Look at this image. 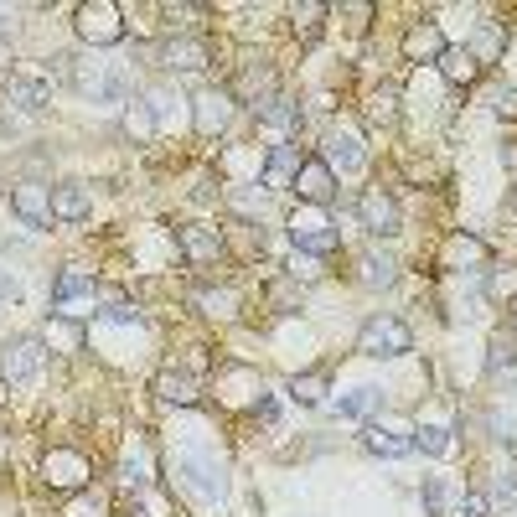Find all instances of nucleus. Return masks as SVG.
I'll return each mask as SVG.
<instances>
[{"label": "nucleus", "mask_w": 517, "mask_h": 517, "mask_svg": "<svg viewBox=\"0 0 517 517\" xmlns=\"http://www.w3.org/2000/svg\"><path fill=\"white\" fill-rule=\"evenodd\" d=\"M78 94H88L94 104H125L130 99V73L119 63H99V57H88V63H73V78H68Z\"/></svg>", "instance_id": "1"}, {"label": "nucleus", "mask_w": 517, "mask_h": 517, "mask_svg": "<svg viewBox=\"0 0 517 517\" xmlns=\"http://www.w3.org/2000/svg\"><path fill=\"white\" fill-rule=\"evenodd\" d=\"M290 238H295V254H311V259H326V254H337V243H342V233L331 228V218H326V207H306L300 202L295 212H290Z\"/></svg>", "instance_id": "2"}, {"label": "nucleus", "mask_w": 517, "mask_h": 517, "mask_svg": "<svg viewBox=\"0 0 517 517\" xmlns=\"http://www.w3.org/2000/svg\"><path fill=\"white\" fill-rule=\"evenodd\" d=\"M357 352L362 357H404V352H414V331L399 321V316H368L362 321V331H357Z\"/></svg>", "instance_id": "3"}, {"label": "nucleus", "mask_w": 517, "mask_h": 517, "mask_svg": "<svg viewBox=\"0 0 517 517\" xmlns=\"http://www.w3.org/2000/svg\"><path fill=\"white\" fill-rule=\"evenodd\" d=\"M73 26H78V37H83L88 47L125 42V11H119L114 0H83V6L73 11Z\"/></svg>", "instance_id": "4"}, {"label": "nucleus", "mask_w": 517, "mask_h": 517, "mask_svg": "<svg viewBox=\"0 0 517 517\" xmlns=\"http://www.w3.org/2000/svg\"><path fill=\"white\" fill-rule=\"evenodd\" d=\"M42 362H47L42 337H11L6 347H0V383H6V388H26V383H37Z\"/></svg>", "instance_id": "5"}, {"label": "nucleus", "mask_w": 517, "mask_h": 517, "mask_svg": "<svg viewBox=\"0 0 517 517\" xmlns=\"http://www.w3.org/2000/svg\"><path fill=\"white\" fill-rule=\"evenodd\" d=\"M176 476L187 481V492H197L202 502H223L228 497V471L218 455H176Z\"/></svg>", "instance_id": "6"}, {"label": "nucleus", "mask_w": 517, "mask_h": 517, "mask_svg": "<svg viewBox=\"0 0 517 517\" xmlns=\"http://www.w3.org/2000/svg\"><path fill=\"white\" fill-rule=\"evenodd\" d=\"M357 223L368 228L373 238H393V233L404 228V212H399V202H393V192L362 187V192H357Z\"/></svg>", "instance_id": "7"}, {"label": "nucleus", "mask_w": 517, "mask_h": 517, "mask_svg": "<svg viewBox=\"0 0 517 517\" xmlns=\"http://www.w3.org/2000/svg\"><path fill=\"white\" fill-rule=\"evenodd\" d=\"M362 445H368L373 455H383V461H404V455L414 450V430L399 419H368L362 424Z\"/></svg>", "instance_id": "8"}, {"label": "nucleus", "mask_w": 517, "mask_h": 517, "mask_svg": "<svg viewBox=\"0 0 517 517\" xmlns=\"http://www.w3.org/2000/svg\"><path fill=\"white\" fill-rule=\"evenodd\" d=\"M228 119H233V94H228V88H202V94L192 99V125H197L202 140L223 135Z\"/></svg>", "instance_id": "9"}, {"label": "nucleus", "mask_w": 517, "mask_h": 517, "mask_svg": "<svg viewBox=\"0 0 517 517\" xmlns=\"http://www.w3.org/2000/svg\"><path fill=\"white\" fill-rule=\"evenodd\" d=\"M306 207H326L331 197H337V171H331L321 156H306V166H300V176H295V187H290Z\"/></svg>", "instance_id": "10"}, {"label": "nucleus", "mask_w": 517, "mask_h": 517, "mask_svg": "<svg viewBox=\"0 0 517 517\" xmlns=\"http://www.w3.org/2000/svg\"><path fill=\"white\" fill-rule=\"evenodd\" d=\"M300 166H306V150H300V145H269V156L259 166V181L269 192H285V187H295Z\"/></svg>", "instance_id": "11"}, {"label": "nucleus", "mask_w": 517, "mask_h": 517, "mask_svg": "<svg viewBox=\"0 0 517 517\" xmlns=\"http://www.w3.org/2000/svg\"><path fill=\"white\" fill-rule=\"evenodd\" d=\"M78 300H94V269L68 264L63 275L52 280V311L68 316V311H78Z\"/></svg>", "instance_id": "12"}, {"label": "nucleus", "mask_w": 517, "mask_h": 517, "mask_svg": "<svg viewBox=\"0 0 517 517\" xmlns=\"http://www.w3.org/2000/svg\"><path fill=\"white\" fill-rule=\"evenodd\" d=\"M11 207H16V218L21 223H52V187H42V181H16L11 187Z\"/></svg>", "instance_id": "13"}, {"label": "nucleus", "mask_w": 517, "mask_h": 517, "mask_svg": "<svg viewBox=\"0 0 517 517\" xmlns=\"http://www.w3.org/2000/svg\"><path fill=\"white\" fill-rule=\"evenodd\" d=\"M228 94H233V99H243L249 109H259V104H269V99L280 94V78H275V68H264V63L254 68V63H249V68H243V73L233 78Z\"/></svg>", "instance_id": "14"}, {"label": "nucleus", "mask_w": 517, "mask_h": 517, "mask_svg": "<svg viewBox=\"0 0 517 517\" xmlns=\"http://www.w3.org/2000/svg\"><path fill=\"white\" fill-rule=\"evenodd\" d=\"M207 63H212V57H207V42H202V37L181 32V37H171V42L161 47V68H166V73H202Z\"/></svg>", "instance_id": "15"}, {"label": "nucleus", "mask_w": 517, "mask_h": 517, "mask_svg": "<svg viewBox=\"0 0 517 517\" xmlns=\"http://www.w3.org/2000/svg\"><path fill=\"white\" fill-rule=\"evenodd\" d=\"M42 476H47V486H63V492H78V486H88V461L78 450H68V445H57L52 455H47V466H42Z\"/></svg>", "instance_id": "16"}, {"label": "nucleus", "mask_w": 517, "mask_h": 517, "mask_svg": "<svg viewBox=\"0 0 517 517\" xmlns=\"http://www.w3.org/2000/svg\"><path fill=\"white\" fill-rule=\"evenodd\" d=\"M399 52H404V63H440V57H445V32L435 21H419V26L404 32Z\"/></svg>", "instance_id": "17"}, {"label": "nucleus", "mask_w": 517, "mask_h": 517, "mask_svg": "<svg viewBox=\"0 0 517 517\" xmlns=\"http://www.w3.org/2000/svg\"><path fill=\"white\" fill-rule=\"evenodd\" d=\"M88 212H94V197H88L83 181H57L52 187V218L57 223H88Z\"/></svg>", "instance_id": "18"}, {"label": "nucleus", "mask_w": 517, "mask_h": 517, "mask_svg": "<svg viewBox=\"0 0 517 517\" xmlns=\"http://www.w3.org/2000/svg\"><path fill=\"white\" fill-rule=\"evenodd\" d=\"M176 249L192 264H218L223 259V233L218 228H176Z\"/></svg>", "instance_id": "19"}, {"label": "nucleus", "mask_w": 517, "mask_h": 517, "mask_svg": "<svg viewBox=\"0 0 517 517\" xmlns=\"http://www.w3.org/2000/svg\"><path fill=\"white\" fill-rule=\"evenodd\" d=\"M357 280L368 285V290H388L393 280H399V259L373 243V249H362V254H357Z\"/></svg>", "instance_id": "20"}, {"label": "nucleus", "mask_w": 517, "mask_h": 517, "mask_svg": "<svg viewBox=\"0 0 517 517\" xmlns=\"http://www.w3.org/2000/svg\"><path fill=\"white\" fill-rule=\"evenodd\" d=\"M0 83H6V99H11V104L32 109V114L52 104V83H47V78H32V73H6Z\"/></svg>", "instance_id": "21"}, {"label": "nucleus", "mask_w": 517, "mask_h": 517, "mask_svg": "<svg viewBox=\"0 0 517 517\" xmlns=\"http://www.w3.org/2000/svg\"><path fill=\"white\" fill-rule=\"evenodd\" d=\"M321 161H326L331 171H342V176H347V171H362V140H357L352 130H331Z\"/></svg>", "instance_id": "22"}, {"label": "nucleus", "mask_w": 517, "mask_h": 517, "mask_svg": "<svg viewBox=\"0 0 517 517\" xmlns=\"http://www.w3.org/2000/svg\"><path fill=\"white\" fill-rule=\"evenodd\" d=\"M362 114H368V125H393L399 119V83H378L373 94H368V104H362Z\"/></svg>", "instance_id": "23"}, {"label": "nucleus", "mask_w": 517, "mask_h": 517, "mask_svg": "<svg viewBox=\"0 0 517 517\" xmlns=\"http://www.w3.org/2000/svg\"><path fill=\"white\" fill-rule=\"evenodd\" d=\"M486 378H517V337H497L486 342Z\"/></svg>", "instance_id": "24"}, {"label": "nucleus", "mask_w": 517, "mask_h": 517, "mask_svg": "<svg viewBox=\"0 0 517 517\" xmlns=\"http://www.w3.org/2000/svg\"><path fill=\"white\" fill-rule=\"evenodd\" d=\"M326 393H331V373H326V368L295 373V383H290V399H295V404H306V409L326 404Z\"/></svg>", "instance_id": "25"}, {"label": "nucleus", "mask_w": 517, "mask_h": 517, "mask_svg": "<svg viewBox=\"0 0 517 517\" xmlns=\"http://www.w3.org/2000/svg\"><path fill=\"white\" fill-rule=\"evenodd\" d=\"M254 114H259L264 130H295V125H300V104H295L290 94H275L269 104H259Z\"/></svg>", "instance_id": "26"}, {"label": "nucleus", "mask_w": 517, "mask_h": 517, "mask_svg": "<svg viewBox=\"0 0 517 517\" xmlns=\"http://www.w3.org/2000/svg\"><path fill=\"white\" fill-rule=\"evenodd\" d=\"M156 393H161V404H176V409H187V404H197V378L192 373H161L156 378Z\"/></svg>", "instance_id": "27"}, {"label": "nucleus", "mask_w": 517, "mask_h": 517, "mask_svg": "<svg viewBox=\"0 0 517 517\" xmlns=\"http://www.w3.org/2000/svg\"><path fill=\"white\" fill-rule=\"evenodd\" d=\"M440 73H445V83H455V88H461V83H476V78H481V63H476V57H471L466 47H445V57H440Z\"/></svg>", "instance_id": "28"}, {"label": "nucleus", "mask_w": 517, "mask_h": 517, "mask_svg": "<svg viewBox=\"0 0 517 517\" xmlns=\"http://www.w3.org/2000/svg\"><path fill=\"white\" fill-rule=\"evenodd\" d=\"M378 404H383V388L362 383V388H352V393H347V399H337V409H331V414H337V419H368Z\"/></svg>", "instance_id": "29"}, {"label": "nucleus", "mask_w": 517, "mask_h": 517, "mask_svg": "<svg viewBox=\"0 0 517 517\" xmlns=\"http://www.w3.org/2000/svg\"><path fill=\"white\" fill-rule=\"evenodd\" d=\"M419 502H424V517H445L450 512V481L445 476H424Z\"/></svg>", "instance_id": "30"}, {"label": "nucleus", "mask_w": 517, "mask_h": 517, "mask_svg": "<svg viewBox=\"0 0 517 517\" xmlns=\"http://www.w3.org/2000/svg\"><path fill=\"white\" fill-rule=\"evenodd\" d=\"M486 295H492L497 306L517 300V264H497V269H486Z\"/></svg>", "instance_id": "31"}, {"label": "nucleus", "mask_w": 517, "mask_h": 517, "mask_svg": "<svg viewBox=\"0 0 517 517\" xmlns=\"http://www.w3.org/2000/svg\"><path fill=\"white\" fill-rule=\"evenodd\" d=\"M290 16H295V37H300V42H316V37H321V16H326L321 0H306V6H295Z\"/></svg>", "instance_id": "32"}, {"label": "nucleus", "mask_w": 517, "mask_h": 517, "mask_svg": "<svg viewBox=\"0 0 517 517\" xmlns=\"http://www.w3.org/2000/svg\"><path fill=\"white\" fill-rule=\"evenodd\" d=\"M466 52L476 57V63H492V57L502 52V26H497V21H486L481 32H476V42H471Z\"/></svg>", "instance_id": "33"}, {"label": "nucleus", "mask_w": 517, "mask_h": 517, "mask_svg": "<svg viewBox=\"0 0 517 517\" xmlns=\"http://www.w3.org/2000/svg\"><path fill=\"white\" fill-rule=\"evenodd\" d=\"M414 450L445 455V450H450V430H445V424H419V430H414Z\"/></svg>", "instance_id": "34"}, {"label": "nucleus", "mask_w": 517, "mask_h": 517, "mask_svg": "<svg viewBox=\"0 0 517 517\" xmlns=\"http://www.w3.org/2000/svg\"><path fill=\"white\" fill-rule=\"evenodd\" d=\"M125 130H130L135 140H150V135H156V114L145 109V99H135V104L125 109Z\"/></svg>", "instance_id": "35"}, {"label": "nucleus", "mask_w": 517, "mask_h": 517, "mask_svg": "<svg viewBox=\"0 0 517 517\" xmlns=\"http://www.w3.org/2000/svg\"><path fill=\"white\" fill-rule=\"evenodd\" d=\"M119 476H125V486H150L156 476H150V450H135L125 455V466H119Z\"/></svg>", "instance_id": "36"}, {"label": "nucleus", "mask_w": 517, "mask_h": 517, "mask_svg": "<svg viewBox=\"0 0 517 517\" xmlns=\"http://www.w3.org/2000/svg\"><path fill=\"white\" fill-rule=\"evenodd\" d=\"M486 502L517 512V471H497V476H492V497H486Z\"/></svg>", "instance_id": "37"}, {"label": "nucleus", "mask_w": 517, "mask_h": 517, "mask_svg": "<svg viewBox=\"0 0 517 517\" xmlns=\"http://www.w3.org/2000/svg\"><path fill=\"white\" fill-rule=\"evenodd\" d=\"M445 259H450V264H461V259L481 264V259H486V243H476V238H466V233H461V238H450V249H445Z\"/></svg>", "instance_id": "38"}, {"label": "nucleus", "mask_w": 517, "mask_h": 517, "mask_svg": "<svg viewBox=\"0 0 517 517\" xmlns=\"http://www.w3.org/2000/svg\"><path fill=\"white\" fill-rule=\"evenodd\" d=\"M68 517H109V497H104V492H83V497L68 507Z\"/></svg>", "instance_id": "39"}, {"label": "nucleus", "mask_w": 517, "mask_h": 517, "mask_svg": "<svg viewBox=\"0 0 517 517\" xmlns=\"http://www.w3.org/2000/svg\"><path fill=\"white\" fill-rule=\"evenodd\" d=\"M290 280H295V285H311V280H321V259H311V254H295V259H290Z\"/></svg>", "instance_id": "40"}, {"label": "nucleus", "mask_w": 517, "mask_h": 517, "mask_svg": "<svg viewBox=\"0 0 517 517\" xmlns=\"http://www.w3.org/2000/svg\"><path fill=\"white\" fill-rule=\"evenodd\" d=\"M461 512L466 517H492V502H486V492H461Z\"/></svg>", "instance_id": "41"}, {"label": "nucleus", "mask_w": 517, "mask_h": 517, "mask_svg": "<svg viewBox=\"0 0 517 517\" xmlns=\"http://www.w3.org/2000/svg\"><path fill=\"white\" fill-rule=\"evenodd\" d=\"M492 114H502V119L517 114V88H497V94H492Z\"/></svg>", "instance_id": "42"}, {"label": "nucleus", "mask_w": 517, "mask_h": 517, "mask_svg": "<svg viewBox=\"0 0 517 517\" xmlns=\"http://www.w3.org/2000/svg\"><path fill=\"white\" fill-rule=\"evenodd\" d=\"M161 16H166L171 26H187L192 16H207V11H202V6H161Z\"/></svg>", "instance_id": "43"}, {"label": "nucleus", "mask_w": 517, "mask_h": 517, "mask_svg": "<svg viewBox=\"0 0 517 517\" xmlns=\"http://www.w3.org/2000/svg\"><path fill=\"white\" fill-rule=\"evenodd\" d=\"M21 300V285H16V275L11 269H0V306H16Z\"/></svg>", "instance_id": "44"}, {"label": "nucleus", "mask_w": 517, "mask_h": 517, "mask_svg": "<svg viewBox=\"0 0 517 517\" xmlns=\"http://www.w3.org/2000/svg\"><path fill=\"white\" fill-rule=\"evenodd\" d=\"M104 321H114V326H140V311H135V306H109Z\"/></svg>", "instance_id": "45"}, {"label": "nucleus", "mask_w": 517, "mask_h": 517, "mask_svg": "<svg viewBox=\"0 0 517 517\" xmlns=\"http://www.w3.org/2000/svg\"><path fill=\"white\" fill-rule=\"evenodd\" d=\"M269 300H275L280 311H290L295 300H300V290H295V285H275V290H269Z\"/></svg>", "instance_id": "46"}, {"label": "nucleus", "mask_w": 517, "mask_h": 517, "mask_svg": "<svg viewBox=\"0 0 517 517\" xmlns=\"http://www.w3.org/2000/svg\"><path fill=\"white\" fill-rule=\"evenodd\" d=\"M347 16H352V26H368L373 21V6H368V0H352V6H342Z\"/></svg>", "instance_id": "47"}, {"label": "nucleus", "mask_w": 517, "mask_h": 517, "mask_svg": "<svg viewBox=\"0 0 517 517\" xmlns=\"http://www.w3.org/2000/svg\"><path fill=\"white\" fill-rule=\"evenodd\" d=\"M492 430H497V440H507V445H512V440H517V419H512V414H507V419L497 414V419H492Z\"/></svg>", "instance_id": "48"}, {"label": "nucleus", "mask_w": 517, "mask_h": 517, "mask_svg": "<svg viewBox=\"0 0 517 517\" xmlns=\"http://www.w3.org/2000/svg\"><path fill=\"white\" fill-rule=\"evenodd\" d=\"M16 37V11H0V42Z\"/></svg>", "instance_id": "49"}, {"label": "nucleus", "mask_w": 517, "mask_h": 517, "mask_svg": "<svg viewBox=\"0 0 517 517\" xmlns=\"http://www.w3.org/2000/svg\"><path fill=\"white\" fill-rule=\"evenodd\" d=\"M192 197H197V202H212V176H202V181H197V192H192Z\"/></svg>", "instance_id": "50"}, {"label": "nucleus", "mask_w": 517, "mask_h": 517, "mask_svg": "<svg viewBox=\"0 0 517 517\" xmlns=\"http://www.w3.org/2000/svg\"><path fill=\"white\" fill-rule=\"evenodd\" d=\"M502 166H507V171H517V145H507V150H502Z\"/></svg>", "instance_id": "51"}, {"label": "nucleus", "mask_w": 517, "mask_h": 517, "mask_svg": "<svg viewBox=\"0 0 517 517\" xmlns=\"http://www.w3.org/2000/svg\"><path fill=\"white\" fill-rule=\"evenodd\" d=\"M507 212H512V218H517V187H512V197H507Z\"/></svg>", "instance_id": "52"}, {"label": "nucleus", "mask_w": 517, "mask_h": 517, "mask_svg": "<svg viewBox=\"0 0 517 517\" xmlns=\"http://www.w3.org/2000/svg\"><path fill=\"white\" fill-rule=\"evenodd\" d=\"M130 517H156V512H130Z\"/></svg>", "instance_id": "53"}]
</instances>
